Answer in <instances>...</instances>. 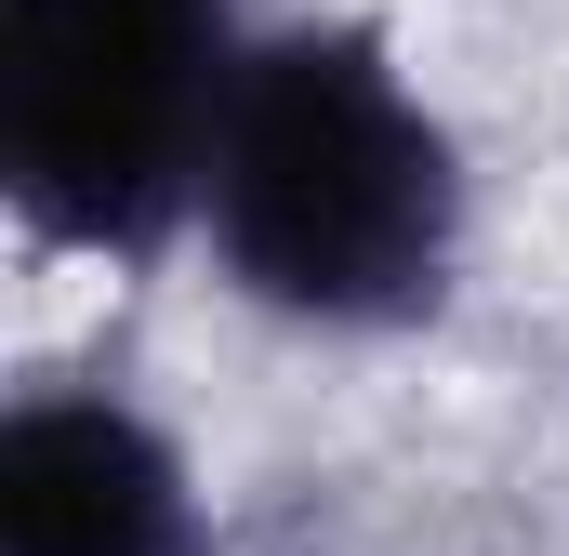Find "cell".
I'll use <instances>...</instances> for the list:
<instances>
[{
	"label": "cell",
	"mask_w": 569,
	"mask_h": 556,
	"mask_svg": "<svg viewBox=\"0 0 569 556\" xmlns=\"http://www.w3.org/2000/svg\"><path fill=\"white\" fill-rule=\"evenodd\" d=\"M0 556H212V517L133 398L53 385L0 424Z\"/></svg>",
	"instance_id": "cell-3"
},
{
	"label": "cell",
	"mask_w": 569,
	"mask_h": 556,
	"mask_svg": "<svg viewBox=\"0 0 569 556\" xmlns=\"http://www.w3.org/2000/svg\"><path fill=\"white\" fill-rule=\"evenodd\" d=\"M199 239L266 318L411 331L463 266V146L411 93L398 40L331 13L239 53L226 133L199 172Z\"/></svg>",
	"instance_id": "cell-1"
},
{
	"label": "cell",
	"mask_w": 569,
	"mask_h": 556,
	"mask_svg": "<svg viewBox=\"0 0 569 556\" xmlns=\"http://www.w3.org/2000/svg\"><path fill=\"white\" fill-rule=\"evenodd\" d=\"M239 0H0V186L40 239L146 266L199 226L239 93Z\"/></svg>",
	"instance_id": "cell-2"
}]
</instances>
